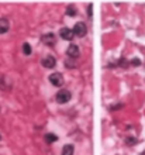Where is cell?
I'll return each mask as SVG.
<instances>
[{
  "mask_svg": "<svg viewBox=\"0 0 145 155\" xmlns=\"http://www.w3.org/2000/svg\"><path fill=\"white\" fill-rule=\"evenodd\" d=\"M71 97H72V94H71V92H69L68 89H61V90L56 93L55 100H56L59 104H65V103H68V102L71 100Z\"/></svg>",
  "mask_w": 145,
  "mask_h": 155,
  "instance_id": "6da1fadb",
  "label": "cell"
},
{
  "mask_svg": "<svg viewBox=\"0 0 145 155\" xmlns=\"http://www.w3.org/2000/svg\"><path fill=\"white\" fill-rule=\"evenodd\" d=\"M72 31H73V34H75L76 37L83 38V37L87 34V27H86V24H85V23H76Z\"/></svg>",
  "mask_w": 145,
  "mask_h": 155,
  "instance_id": "7a4b0ae2",
  "label": "cell"
},
{
  "mask_svg": "<svg viewBox=\"0 0 145 155\" xmlns=\"http://www.w3.org/2000/svg\"><path fill=\"white\" fill-rule=\"evenodd\" d=\"M49 82L54 85V86H62L64 83V76L61 72H55L52 75H49Z\"/></svg>",
  "mask_w": 145,
  "mask_h": 155,
  "instance_id": "3957f363",
  "label": "cell"
},
{
  "mask_svg": "<svg viewBox=\"0 0 145 155\" xmlns=\"http://www.w3.org/2000/svg\"><path fill=\"white\" fill-rule=\"evenodd\" d=\"M41 41H42L44 44H47L48 47H52V45L56 43V37L54 35V33H47V34H44V35L41 37Z\"/></svg>",
  "mask_w": 145,
  "mask_h": 155,
  "instance_id": "277c9868",
  "label": "cell"
},
{
  "mask_svg": "<svg viewBox=\"0 0 145 155\" xmlns=\"http://www.w3.org/2000/svg\"><path fill=\"white\" fill-rule=\"evenodd\" d=\"M59 34H61V38H62V40H66V41H71L73 37H75L73 31L71 30V28H68V27H65V28H61Z\"/></svg>",
  "mask_w": 145,
  "mask_h": 155,
  "instance_id": "5b68a950",
  "label": "cell"
},
{
  "mask_svg": "<svg viewBox=\"0 0 145 155\" xmlns=\"http://www.w3.org/2000/svg\"><path fill=\"white\" fill-rule=\"evenodd\" d=\"M79 47L75 44H71L69 47H68V51H66V54H68V57L69 58H72V59H76L77 57H79Z\"/></svg>",
  "mask_w": 145,
  "mask_h": 155,
  "instance_id": "8992f818",
  "label": "cell"
},
{
  "mask_svg": "<svg viewBox=\"0 0 145 155\" xmlns=\"http://www.w3.org/2000/svg\"><path fill=\"white\" fill-rule=\"evenodd\" d=\"M56 65V59L54 58V57H51V55H48V57H45L44 59H42V67L48 68V69H51V68H54Z\"/></svg>",
  "mask_w": 145,
  "mask_h": 155,
  "instance_id": "52a82bcc",
  "label": "cell"
},
{
  "mask_svg": "<svg viewBox=\"0 0 145 155\" xmlns=\"http://www.w3.org/2000/svg\"><path fill=\"white\" fill-rule=\"evenodd\" d=\"M10 28V23L7 19H0V34H6Z\"/></svg>",
  "mask_w": 145,
  "mask_h": 155,
  "instance_id": "ba28073f",
  "label": "cell"
},
{
  "mask_svg": "<svg viewBox=\"0 0 145 155\" xmlns=\"http://www.w3.org/2000/svg\"><path fill=\"white\" fill-rule=\"evenodd\" d=\"M73 151H75V147L72 144H66L62 148V155H73Z\"/></svg>",
  "mask_w": 145,
  "mask_h": 155,
  "instance_id": "9c48e42d",
  "label": "cell"
},
{
  "mask_svg": "<svg viewBox=\"0 0 145 155\" xmlns=\"http://www.w3.org/2000/svg\"><path fill=\"white\" fill-rule=\"evenodd\" d=\"M56 140H58V137H56L55 134H52V133L45 134V141H47L48 144H51V142H55Z\"/></svg>",
  "mask_w": 145,
  "mask_h": 155,
  "instance_id": "30bf717a",
  "label": "cell"
},
{
  "mask_svg": "<svg viewBox=\"0 0 145 155\" xmlns=\"http://www.w3.org/2000/svg\"><path fill=\"white\" fill-rule=\"evenodd\" d=\"M23 52H24V55H31V47L28 43L23 44Z\"/></svg>",
  "mask_w": 145,
  "mask_h": 155,
  "instance_id": "8fae6325",
  "label": "cell"
},
{
  "mask_svg": "<svg viewBox=\"0 0 145 155\" xmlns=\"http://www.w3.org/2000/svg\"><path fill=\"white\" fill-rule=\"evenodd\" d=\"M66 14L71 16V17H75V16H76V10H75L73 6H68V9H66Z\"/></svg>",
  "mask_w": 145,
  "mask_h": 155,
  "instance_id": "7c38bea8",
  "label": "cell"
},
{
  "mask_svg": "<svg viewBox=\"0 0 145 155\" xmlns=\"http://www.w3.org/2000/svg\"><path fill=\"white\" fill-rule=\"evenodd\" d=\"M131 64H134V65H140V64H141V62H140V61H138V59H134V61H132V62H131Z\"/></svg>",
  "mask_w": 145,
  "mask_h": 155,
  "instance_id": "4fadbf2b",
  "label": "cell"
},
{
  "mask_svg": "<svg viewBox=\"0 0 145 155\" xmlns=\"http://www.w3.org/2000/svg\"><path fill=\"white\" fill-rule=\"evenodd\" d=\"M142 155H145V151H144V152H142Z\"/></svg>",
  "mask_w": 145,
  "mask_h": 155,
  "instance_id": "5bb4252c",
  "label": "cell"
},
{
  "mask_svg": "<svg viewBox=\"0 0 145 155\" xmlns=\"http://www.w3.org/2000/svg\"><path fill=\"white\" fill-rule=\"evenodd\" d=\"M0 140H1V137H0Z\"/></svg>",
  "mask_w": 145,
  "mask_h": 155,
  "instance_id": "9a60e30c",
  "label": "cell"
}]
</instances>
